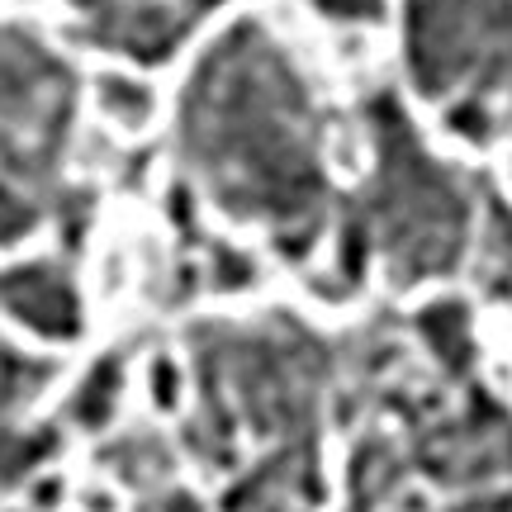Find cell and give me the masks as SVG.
Segmentation results:
<instances>
[{
    "instance_id": "6da1fadb",
    "label": "cell",
    "mask_w": 512,
    "mask_h": 512,
    "mask_svg": "<svg viewBox=\"0 0 512 512\" xmlns=\"http://www.w3.org/2000/svg\"><path fill=\"white\" fill-rule=\"evenodd\" d=\"M181 157L228 214L304 252L328 209L318 114L294 57L261 24H233L185 86Z\"/></svg>"
},
{
    "instance_id": "7a4b0ae2",
    "label": "cell",
    "mask_w": 512,
    "mask_h": 512,
    "mask_svg": "<svg viewBox=\"0 0 512 512\" xmlns=\"http://www.w3.org/2000/svg\"><path fill=\"white\" fill-rule=\"evenodd\" d=\"M370 124V195L366 228L384 252L394 280H427L446 275L470 238V195L456 171L422 147L408 114L394 95H375L366 110Z\"/></svg>"
},
{
    "instance_id": "3957f363",
    "label": "cell",
    "mask_w": 512,
    "mask_h": 512,
    "mask_svg": "<svg viewBox=\"0 0 512 512\" xmlns=\"http://www.w3.org/2000/svg\"><path fill=\"white\" fill-rule=\"evenodd\" d=\"M408 72L446 124L494 138L512 114V0H408Z\"/></svg>"
},
{
    "instance_id": "277c9868",
    "label": "cell",
    "mask_w": 512,
    "mask_h": 512,
    "mask_svg": "<svg viewBox=\"0 0 512 512\" xmlns=\"http://www.w3.org/2000/svg\"><path fill=\"white\" fill-rule=\"evenodd\" d=\"M72 124V72L29 34H0V242L24 238L53 200Z\"/></svg>"
},
{
    "instance_id": "5b68a950",
    "label": "cell",
    "mask_w": 512,
    "mask_h": 512,
    "mask_svg": "<svg viewBox=\"0 0 512 512\" xmlns=\"http://www.w3.org/2000/svg\"><path fill=\"white\" fill-rule=\"evenodd\" d=\"M0 309H10L24 328L43 337H76L81 332V299H76L72 275L57 261H19L0 271Z\"/></svg>"
},
{
    "instance_id": "8992f818",
    "label": "cell",
    "mask_w": 512,
    "mask_h": 512,
    "mask_svg": "<svg viewBox=\"0 0 512 512\" xmlns=\"http://www.w3.org/2000/svg\"><path fill=\"white\" fill-rule=\"evenodd\" d=\"M43 375H48L43 366L24 361L19 351L0 342V489H10L43 451V441L29 437V427H24V408L43 384Z\"/></svg>"
},
{
    "instance_id": "52a82bcc",
    "label": "cell",
    "mask_w": 512,
    "mask_h": 512,
    "mask_svg": "<svg viewBox=\"0 0 512 512\" xmlns=\"http://www.w3.org/2000/svg\"><path fill=\"white\" fill-rule=\"evenodd\" d=\"M484 261L494 280H512V214L508 209H489V228H484Z\"/></svg>"
},
{
    "instance_id": "ba28073f",
    "label": "cell",
    "mask_w": 512,
    "mask_h": 512,
    "mask_svg": "<svg viewBox=\"0 0 512 512\" xmlns=\"http://www.w3.org/2000/svg\"><path fill=\"white\" fill-rule=\"evenodd\" d=\"M318 5L337 19H370L380 10V0H318Z\"/></svg>"
}]
</instances>
